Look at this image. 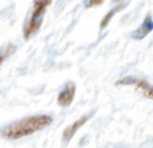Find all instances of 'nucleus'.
I'll return each mask as SVG.
<instances>
[{"label": "nucleus", "instance_id": "nucleus-1", "mask_svg": "<svg viewBox=\"0 0 153 148\" xmlns=\"http://www.w3.org/2000/svg\"><path fill=\"white\" fill-rule=\"evenodd\" d=\"M53 123V117L48 114H37L30 116L22 120L10 123L9 126L1 128V136L6 140H20V138L28 137L34 133L41 131L45 127H48Z\"/></svg>", "mask_w": 153, "mask_h": 148}, {"label": "nucleus", "instance_id": "nucleus-2", "mask_svg": "<svg viewBox=\"0 0 153 148\" xmlns=\"http://www.w3.org/2000/svg\"><path fill=\"white\" fill-rule=\"evenodd\" d=\"M53 4L51 0H44V1H34L33 6V13L30 16V20L26 24L24 27V38L28 40L33 34H36L38 31V28L41 27V23H43V16H44V11L48 6Z\"/></svg>", "mask_w": 153, "mask_h": 148}, {"label": "nucleus", "instance_id": "nucleus-3", "mask_svg": "<svg viewBox=\"0 0 153 148\" xmlns=\"http://www.w3.org/2000/svg\"><path fill=\"white\" fill-rule=\"evenodd\" d=\"M116 85H131V86H135L140 93H143V96H146L148 99L153 97V89L150 86V83H148L146 81H143V79H139V78L126 76L123 79L118 81Z\"/></svg>", "mask_w": 153, "mask_h": 148}, {"label": "nucleus", "instance_id": "nucleus-4", "mask_svg": "<svg viewBox=\"0 0 153 148\" xmlns=\"http://www.w3.org/2000/svg\"><path fill=\"white\" fill-rule=\"evenodd\" d=\"M75 90H76V86L75 83L70 82L67 85L64 90L58 93V97H57V102L60 104L61 107H68L70 104L72 103V100H74V96H75Z\"/></svg>", "mask_w": 153, "mask_h": 148}, {"label": "nucleus", "instance_id": "nucleus-5", "mask_svg": "<svg viewBox=\"0 0 153 148\" xmlns=\"http://www.w3.org/2000/svg\"><path fill=\"white\" fill-rule=\"evenodd\" d=\"M88 120H89V116H82L81 119L75 120L72 124H70V126L67 127L65 130H64V133H62V140H64V143H70L71 138L75 136V133L78 131Z\"/></svg>", "mask_w": 153, "mask_h": 148}, {"label": "nucleus", "instance_id": "nucleus-6", "mask_svg": "<svg viewBox=\"0 0 153 148\" xmlns=\"http://www.w3.org/2000/svg\"><path fill=\"white\" fill-rule=\"evenodd\" d=\"M152 30H153L152 16H150V14H148V16H146V18L143 20L142 26L132 33V38H133V40H143L149 33H150V31H152Z\"/></svg>", "mask_w": 153, "mask_h": 148}, {"label": "nucleus", "instance_id": "nucleus-7", "mask_svg": "<svg viewBox=\"0 0 153 148\" xmlns=\"http://www.w3.org/2000/svg\"><path fill=\"white\" fill-rule=\"evenodd\" d=\"M125 6H126V3H123V4H119V6H116L115 9H112V10L109 11V13H106L104 16V18H102V21H101V28H105L108 24H109V21L112 20V17L118 13V11H120V10H123L125 9Z\"/></svg>", "mask_w": 153, "mask_h": 148}, {"label": "nucleus", "instance_id": "nucleus-8", "mask_svg": "<svg viewBox=\"0 0 153 148\" xmlns=\"http://www.w3.org/2000/svg\"><path fill=\"white\" fill-rule=\"evenodd\" d=\"M13 51H14V47H13V45H9V47H7V51H6L4 54L0 55V65L3 64V61H4L6 56H7V55H10L11 52H13Z\"/></svg>", "mask_w": 153, "mask_h": 148}, {"label": "nucleus", "instance_id": "nucleus-9", "mask_svg": "<svg viewBox=\"0 0 153 148\" xmlns=\"http://www.w3.org/2000/svg\"><path fill=\"white\" fill-rule=\"evenodd\" d=\"M104 3L102 0H92V1H85V7H95V6H101Z\"/></svg>", "mask_w": 153, "mask_h": 148}]
</instances>
